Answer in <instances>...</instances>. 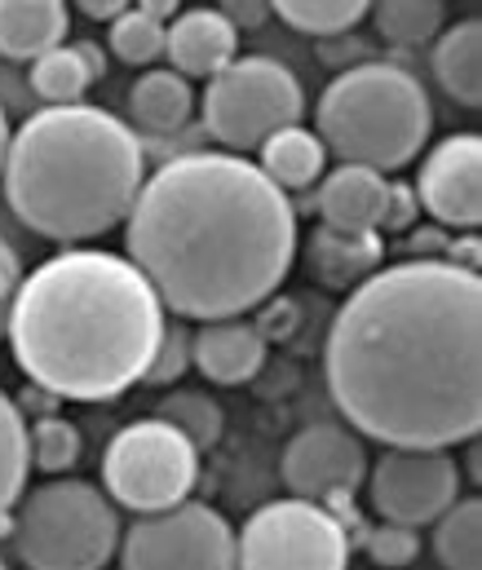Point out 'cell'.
<instances>
[{
  "instance_id": "cell-3",
  "label": "cell",
  "mask_w": 482,
  "mask_h": 570,
  "mask_svg": "<svg viewBox=\"0 0 482 570\" xmlns=\"http://www.w3.org/2000/svg\"><path fill=\"white\" fill-rule=\"evenodd\" d=\"M164 323L160 292L129 257L67 244L18 284L4 341L31 385L67 403H111L142 385Z\"/></svg>"
},
{
  "instance_id": "cell-9",
  "label": "cell",
  "mask_w": 482,
  "mask_h": 570,
  "mask_svg": "<svg viewBox=\"0 0 482 570\" xmlns=\"http://www.w3.org/2000/svg\"><path fill=\"white\" fill-rule=\"evenodd\" d=\"M350 527L319 500L262 504L235 531V567L248 570H341L350 562Z\"/></svg>"
},
{
  "instance_id": "cell-33",
  "label": "cell",
  "mask_w": 482,
  "mask_h": 570,
  "mask_svg": "<svg viewBox=\"0 0 482 570\" xmlns=\"http://www.w3.org/2000/svg\"><path fill=\"white\" fill-rule=\"evenodd\" d=\"M257 309H262V314H257L253 323H257V332L266 336V345H270V341H288V336L297 332V323H302L297 305H293L288 296H279V292H275V296H266Z\"/></svg>"
},
{
  "instance_id": "cell-23",
  "label": "cell",
  "mask_w": 482,
  "mask_h": 570,
  "mask_svg": "<svg viewBox=\"0 0 482 570\" xmlns=\"http://www.w3.org/2000/svg\"><path fill=\"white\" fill-rule=\"evenodd\" d=\"M434 558L447 570L482 567V504L479 500H452L434 522Z\"/></svg>"
},
{
  "instance_id": "cell-42",
  "label": "cell",
  "mask_w": 482,
  "mask_h": 570,
  "mask_svg": "<svg viewBox=\"0 0 482 570\" xmlns=\"http://www.w3.org/2000/svg\"><path fill=\"white\" fill-rule=\"evenodd\" d=\"M134 9H142L147 18H156V22H173L177 13H181V0H134Z\"/></svg>"
},
{
  "instance_id": "cell-4",
  "label": "cell",
  "mask_w": 482,
  "mask_h": 570,
  "mask_svg": "<svg viewBox=\"0 0 482 570\" xmlns=\"http://www.w3.org/2000/svg\"><path fill=\"white\" fill-rule=\"evenodd\" d=\"M147 177L138 134L89 102L45 107L4 146L0 186L9 213L40 239L89 244L111 235Z\"/></svg>"
},
{
  "instance_id": "cell-11",
  "label": "cell",
  "mask_w": 482,
  "mask_h": 570,
  "mask_svg": "<svg viewBox=\"0 0 482 570\" xmlns=\"http://www.w3.org/2000/svg\"><path fill=\"white\" fill-rule=\"evenodd\" d=\"M363 482L372 487V509L403 527H430L461 495V469L447 446H390Z\"/></svg>"
},
{
  "instance_id": "cell-40",
  "label": "cell",
  "mask_w": 482,
  "mask_h": 570,
  "mask_svg": "<svg viewBox=\"0 0 482 570\" xmlns=\"http://www.w3.org/2000/svg\"><path fill=\"white\" fill-rule=\"evenodd\" d=\"M80 4V13L89 18V22H111L116 13H125L134 0H76Z\"/></svg>"
},
{
  "instance_id": "cell-27",
  "label": "cell",
  "mask_w": 482,
  "mask_h": 570,
  "mask_svg": "<svg viewBox=\"0 0 482 570\" xmlns=\"http://www.w3.org/2000/svg\"><path fill=\"white\" fill-rule=\"evenodd\" d=\"M80 451H85L80 425H71L58 412L36 416L27 425V455H31V469H40V473H67V469H76L80 464Z\"/></svg>"
},
{
  "instance_id": "cell-5",
  "label": "cell",
  "mask_w": 482,
  "mask_h": 570,
  "mask_svg": "<svg viewBox=\"0 0 482 570\" xmlns=\"http://www.w3.org/2000/svg\"><path fill=\"white\" fill-rule=\"evenodd\" d=\"M315 125L319 142L336 150L341 164L399 173L425 150L434 111L425 85L407 67L363 58L332 76L319 94Z\"/></svg>"
},
{
  "instance_id": "cell-37",
  "label": "cell",
  "mask_w": 482,
  "mask_h": 570,
  "mask_svg": "<svg viewBox=\"0 0 482 570\" xmlns=\"http://www.w3.org/2000/svg\"><path fill=\"white\" fill-rule=\"evenodd\" d=\"M443 248H447V230L443 226H434V230H407V253L412 257H443Z\"/></svg>"
},
{
  "instance_id": "cell-17",
  "label": "cell",
  "mask_w": 482,
  "mask_h": 570,
  "mask_svg": "<svg viewBox=\"0 0 482 570\" xmlns=\"http://www.w3.org/2000/svg\"><path fill=\"white\" fill-rule=\"evenodd\" d=\"M315 213L323 226L336 230H381V208H385V173L367 164H341L323 173Z\"/></svg>"
},
{
  "instance_id": "cell-32",
  "label": "cell",
  "mask_w": 482,
  "mask_h": 570,
  "mask_svg": "<svg viewBox=\"0 0 482 570\" xmlns=\"http://www.w3.org/2000/svg\"><path fill=\"white\" fill-rule=\"evenodd\" d=\"M416 222H421V199H416V186H407V181H385L381 230H390V235H407Z\"/></svg>"
},
{
  "instance_id": "cell-24",
  "label": "cell",
  "mask_w": 482,
  "mask_h": 570,
  "mask_svg": "<svg viewBox=\"0 0 482 570\" xmlns=\"http://www.w3.org/2000/svg\"><path fill=\"white\" fill-rule=\"evenodd\" d=\"M89 71L76 53V45H53L40 58H31V89L45 107H67V102H85L89 94Z\"/></svg>"
},
{
  "instance_id": "cell-34",
  "label": "cell",
  "mask_w": 482,
  "mask_h": 570,
  "mask_svg": "<svg viewBox=\"0 0 482 570\" xmlns=\"http://www.w3.org/2000/svg\"><path fill=\"white\" fill-rule=\"evenodd\" d=\"M18 284H22V262H18L13 244L0 235V341H4V327H9V309H13Z\"/></svg>"
},
{
  "instance_id": "cell-18",
  "label": "cell",
  "mask_w": 482,
  "mask_h": 570,
  "mask_svg": "<svg viewBox=\"0 0 482 570\" xmlns=\"http://www.w3.org/2000/svg\"><path fill=\"white\" fill-rule=\"evenodd\" d=\"M71 31L67 0H0V53L31 62Z\"/></svg>"
},
{
  "instance_id": "cell-30",
  "label": "cell",
  "mask_w": 482,
  "mask_h": 570,
  "mask_svg": "<svg viewBox=\"0 0 482 570\" xmlns=\"http://www.w3.org/2000/svg\"><path fill=\"white\" fill-rule=\"evenodd\" d=\"M186 372H190V332H186V323H164V336H160V345H156L151 367L142 372V385L168 390V385H177Z\"/></svg>"
},
{
  "instance_id": "cell-26",
  "label": "cell",
  "mask_w": 482,
  "mask_h": 570,
  "mask_svg": "<svg viewBox=\"0 0 482 570\" xmlns=\"http://www.w3.org/2000/svg\"><path fill=\"white\" fill-rule=\"evenodd\" d=\"M372 0H270V13H279L293 31L306 36H341L367 18Z\"/></svg>"
},
{
  "instance_id": "cell-6",
  "label": "cell",
  "mask_w": 482,
  "mask_h": 570,
  "mask_svg": "<svg viewBox=\"0 0 482 570\" xmlns=\"http://www.w3.org/2000/svg\"><path fill=\"white\" fill-rule=\"evenodd\" d=\"M9 540L31 570H98L120 549V513L94 482L53 478L13 504Z\"/></svg>"
},
{
  "instance_id": "cell-35",
  "label": "cell",
  "mask_w": 482,
  "mask_h": 570,
  "mask_svg": "<svg viewBox=\"0 0 482 570\" xmlns=\"http://www.w3.org/2000/svg\"><path fill=\"white\" fill-rule=\"evenodd\" d=\"M217 13L235 27V31H253L270 18V0H217Z\"/></svg>"
},
{
  "instance_id": "cell-29",
  "label": "cell",
  "mask_w": 482,
  "mask_h": 570,
  "mask_svg": "<svg viewBox=\"0 0 482 570\" xmlns=\"http://www.w3.org/2000/svg\"><path fill=\"white\" fill-rule=\"evenodd\" d=\"M107 49L125 62V67H151L164 53V22L147 18L142 9H125L111 18V31H107Z\"/></svg>"
},
{
  "instance_id": "cell-16",
  "label": "cell",
  "mask_w": 482,
  "mask_h": 570,
  "mask_svg": "<svg viewBox=\"0 0 482 570\" xmlns=\"http://www.w3.org/2000/svg\"><path fill=\"white\" fill-rule=\"evenodd\" d=\"M306 271L319 287L350 292L363 284L372 271L385 266V239L381 230H336V226H315L306 239Z\"/></svg>"
},
{
  "instance_id": "cell-10",
  "label": "cell",
  "mask_w": 482,
  "mask_h": 570,
  "mask_svg": "<svg viewBox=\"0 0 482 570\" xmlns=\"http://www.w3.org/2000/svg\"><path fill=\"white\" fill-rule=\"evenodd\" d=\"M116 553L129 570H230L235 531L217 509L186 495L120 531Z\"/></svg>"
},
{
  "instance_id": "cell-31",
  "label": "cell",
  "mask_w": 482,
  "mask_h": 570,
  "mask_svg": "<svg viewBox=\"0 0 482 570\" xmlns=\"http://www.w3.org/2000/svg\"><path fill=\"white\" fill-rule=\"evenodd\" d=\"M363 553L376 562V567H407L421 558V535L416 527H403V522H381L363 535Z\"/></svg>"
},
{
  "instance_id": "cell-39",
  "label": "cell",
  "mask_w": 482,
  "mask_h": 570,
  "mask_svg": "<svg viewBox=\"0 0 482 570\" xmlns=\"http://www.w3.org/2000/svg\"><path fill=\"white\" fill-rule=\"evenodd\" d=\"M58 403H62V399H58V394H49V390H40V385H31V390L18 399L22 416H27V412H36V416H49V412H58Z\"/></svg>"
},
{
  "instance_id": "cell-38",
  "label": "cell",
  "mask_w": 482,
  "mask_h": 570,
  "mask_svg": "<svg viewBox=\"0 0 482 570\" xmlns=\"http://www.w3.org/2000/svg\"><path fill=\"white\" fill-rule=\"evenodd\" d=\"M341 40H345V45L323 40V45H319L323 62H336V71H345V67H354L350 58H367V45H358V40H354V36H345V31H341Z\"/></svg>"
},
{
  "instance_id": "cell-14",
  "label": "cell",
  "mask_w": 482,
  "mask_h": 570,
  "mask_svg": "<svg viewBox=\"0 0 482 570\" xmlns=\"http://www.w3.org/2000/svg\"><path fill=\"white\" fill-rule=\"evenodd\" d=\"M190 367L208 385H248L266 367V336L244 314L208 318L190 332Z\"/></svg>"
},
{
  "instance_id": "cell-8",
  "label": "cell",
  "mask_w": 482,
  "mask_h": 570,
  "mask_svg": "<svg viewBox=\"0 0 482 570\" xmlns=\"http://www.w3.org/2000/svg\"><path fill=\"white\" fill-rule=\"evenodd\" d=\"M199 446L160 416L125 425L102 455V487L129 513H160L186 500L199 482Z\"/></svg>"
},
{
  "instance_id": "cell-43",
  "label": "cell",
  "mask_w": 482,
  "mask_h": 570,
  "mask_svg": "<svg viewBox=\"0 0 482 570\" xmlns=\"http://www.w3.org/2000/svg\"><path fill=\"white\" fill-rule=\"evenodd\" d=\"M4 146H9V116H4V107H0V164H4Z\"/></svg>"
},
{
  "instance_id": "cell-41",
  "label": "cell",
  "mask_w": 482,
  "mask_h": 570,
  "mask_svg": "<svg viewBox=\"0 0 482 570\" xmlns=\"http://www.w3.org/2000/svg\"><path fill=\"white\" fill-rule=\"evenodd\" d=\"M76 53H80V62H85L89 80H102V76H107V53H102L98 45H89V40H76Z\"/></svg>"
},
{
  "instance_id": "cell-25",
  "label": "cell",
  "mask_w": 482,
  "mask_h": 570,
  "mask_svg": "<svg viewBox=\"0 0 482 570\" xmlns=\"http://www.w3.org/2000/svg\"><path fill=\"white\" fill-rule=\"evenodd\" d=\"M376 36L390 45H425L443 31V0H372Z\"/></svg>"
},
{
  "instance_id": "cell-44",
  "label": "cell",
  "mask_w": 482,
  "mask_h": 570,
  "mask_svg": "<svg viewBox=\"0 0 482 570\" xmlns=\"http://www.w3.org/2000/svg\"><path fill=\"white\" fill-rule=\"evenodd\" d=\"M0 567H4V558H0Z\"/></svg>"
},
{
  "instance_id": "cell-13",
  "label": "cell",
  "mask_w": 482,
  "mask_h": 570,
  "mask_svg": "<svg viewBox=\"0 0 482 570\" xmlns=\"http://www.w3.org/2000/svg\"><path fill=\"white\" fill-rule=\"evenodd\" d=\"M367 478L363 442L341 425H311L284 446V487L302 500L358 491Z\"/></svg>"
},
{
  "instance_id": "cell-21",
  "label": "cell",
  "mask_w": 482,
  "mask_h": 570,
  "mask_svg": "<svg viewBox=\"0 0 482 570\" xmlns=\"http://www.w3.org/2000/svg\"><path fill=\"white\" fill-rule=\"evenodd\" d=\"M257 168L284 190V195H297V190H311L327 168V146L319 142V134L302 129L297 125H284L275 129L266 142L257 146Z\"/></svg>"
},
{
  "instance_id": "cell-28",
  "label": "cell",
  "mask_w": 482,
  "mask_h": 570,
  "mask_svg": "<svg viewBox=\"0 0 482 570\" xmlns=\"http://www.w3.org/2000/svg\"><path fill=\"white\" fill-rule=\"evenodd\" d=\"M156 416L168 421L173 429H181L199 451L217 446V442H222V429H226V416H222L217 399H213V394H195V390H173V394H164Z\"/></svg>"
},
{
  "instance_id": "cell-20",
  "label": "cell",
  "mask_w": 482,
  "mask_h": 570,
  "mask_svg": "<svg viewBox=\"0 0 482 570\" xmlns=\"http://www.w3.org/2000/svg\"><path fill=\"white\" fill-rule=\"evenodd\" d=\"M195 116V89L173 67H151L129 89V120L147 134H177Z\"/></svg>"
},
{
  "instance_id": "cell-19",
  "label": "cell",
  "mask_w": 482,
  "mask_h": 570,
  "mask_svg": "<svg viewBox=\"0 0 482 570\" xmlns=\"http://www.w3.org/2000/svg\"><path fill=\"white\" fill-rule=\"evenodd\" d=\"M430 67H434V80L443 85V94L470 111L482 107V22L479 18H465L447 31L434 36V49H430Z\"/></svg>"
},
{
  "instance_id": "cell-2",
  "label": "cell",
  "mask_w": 482,
  "mask_h": 570,
  "mask_svg": "<svg viewBox=\"0 0 482 570\" xmlns=\"http://www.w3.org/2000/svg\"><path fill=\"white\" fill-rule=\"evenodd\" d=\"M125 239L164 309L186 323L235 318L288 279L297 208L239 150H190L142 177Z\"/></svg>"
},
{
  "instance_id": "cell-1",
  "label": "cell",
  "mask_w": 482,
  "mask_h": 570,
  "mask_svg": "<svg viewBox=\"0 0 482 570\" xmlns=\"http://www.w3.org/2000/svg\"><path fill=\"white\" fill-rule=\"evenodd\" d=\"M345 425L385 446H461L482 429V284L443 257H407L350 287L323 341Z\"/></svg>"
},
{
  "instance_id": "cell-36",
  "label": "cell",
  "mask_w": 482,
  "mask_h": 570,
  "mask_svg": "<svg viewBox=\"0 0 482 570\" xmlns=\"http://www.w3.org/2000/svg\"><path fill=\"white\" fill-rule=\"evenodd\" d=\"M443 262H452V266H461V271H474V275H479V266H482L479 230H461V239H447Z\"/></svg>"
},
{
  "instance_id": "cell-12",
  "label": "cell",
  "mask_w": 482,
  "mask_h": 570,
  "mask_svg": "<svg viewBox=\"0 0 482 570\" xmlns=\"http://www.w3.org/2000/svg\"><path fill=\"white\" fill-rule=\"evenodd\" d=\"M421 213L443 230H479L482 226V138L452 134L430 146L416 177Z\"/></svg>"
},
{
  "instance_id": "cell-22",
  "label": "cell",
  "mask_w": 482,
  "mask_h": 570,
  "mask_svg": "<svg viewBox=\"0 0 482 570\" xmlns=\"http://www.w3.org/2000/svg\"><path fill=\"white\" fill-rule=\"evenodd\" d=\"M31 455H27V416L22 407L0 390V540H9L13 504L27 491Z\"/></svg>"
},
{
  "instance_id": "cell-15",
  "label": "cell",
  "mask_w": 482,
  "mask_h": 570,
  "mask_svg": "<svg viewBox=\"0 0 482 570\" xmlns=\"http://www.w3.org/2000/svg\"><path fill=\"white\" fill-rule=\"evenodd\" d=\"M239 31L217 13V9H181L164 27V58L177 76H217L226 62H235Z\"/></svg>"
},
{
  "instance_id": "cell-7",
  "label": "cell",
  "mask_w": 482,
  "mask_h": 570,
  "mask_svg": "<svg viewBox=\"0 0 482 570\" xmlns=\"http://www.w3.org/2000/svg\"><path fill=\"white\" fill-rule=\"evenodd\" d=\"M204 134L230 150H257L275 129L297 125L306 111L302 80L266 53L235 58L204 89Z\"/></svg>"
}]
</instances>
